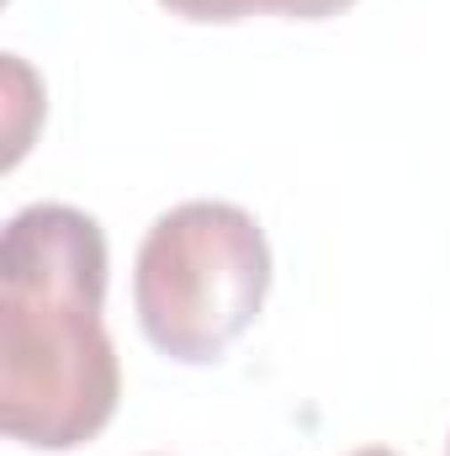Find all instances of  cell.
I'll use <instances>...</instances> for the list:
<instances>
[{"instance_id": "obj_2", "label": "cell", "mask_w": 450, "mask_h": 456, "mask_svg": "<svg viewBox=\"0 0 450 456\" xmlns=\"http://www.w3.org/2000/svg\"><path fill=\"white\" fill-rule=\"evenodd\" d=\"M270 292V244L233 202H181L159 213L133 265V308L154 350L202 366L238 340Z\"/></svg>"}, {"instance_id": "obj_1", "label": "cell", "mask_w": 450, "mask_h": 456, "mask_svg": "<svg viewBox=\"0 0 450 456\" xmlns=\"http://www.w3.org/2000/svg\"><path fill=\"white\" fill-rule=\"evenodd\" d=\"M107 233L69 202H32L0 233V430L75 452L117 414L122 366L101 319Z\"/></svg>"}, {"instance_id": "obj_6", "label": "cell", "mask_w": 450, "mask_h": 456, "mask_svg": "<svg viewBox=\"0 0 450 456\" xmlns=\"http://www.w3.org/2000/svg\"><path fill=\"white\" fill-rule=\"evenodd\" d=\"M446 456H450V441H446Z\"/></svg>"}, {"instance_id": "obj_4", "label": "cell", "mask_w": 450, "mask_h": 456, "mask_svg": "<svg viewBox=\"0 0 450 456\" xmlns=\"http://www.w3.org/2000/svg\"><path fill=\"white\" fill-rule=\"evenodd\" d=\"M355 0H260V11H276V16H292V21H324L350 11Z\"/></svg>"}, {"instance_id": "obj_5", "label": "cell", "mask_w": 450, "mask_h": 456, "mask_svg": "<svg viewBox=\"0 0 450 456\" xmlns=\"http://www.w3.org/2000/svg\"><path fill=\"white\" fill-rule=\"evenodd\" d=\"M350 456H403V452H392V446H360V452H350Z\"/></svg>"}, {"instance_id": "obj_3", "label": "cell", "mask_w": 450, "mask_h": 456, "mask_svg": "<svg viewBox=\"0 0 450 456\" xmlns=\"http://www.w3.org/2000/svg\"><path fill=\"white\" fill-rule=\"evenodd\" d=\"M159 5L186 21H244L260 11V0H159Z\"/></svg>"}]
</instances>
